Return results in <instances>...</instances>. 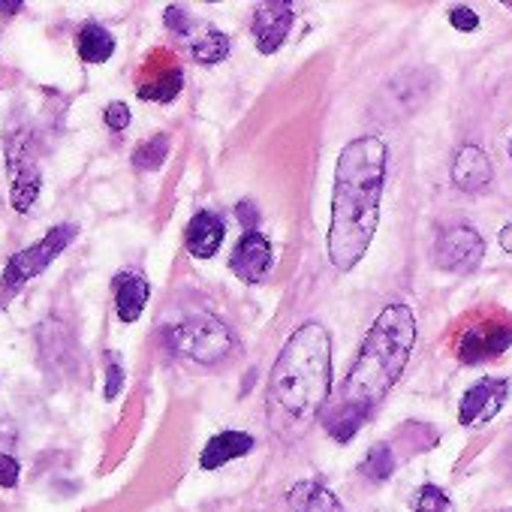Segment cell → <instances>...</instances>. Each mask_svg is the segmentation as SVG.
I'll return each instance as SVG.
<instances>
[{
    "mask_svg": "<svg viewBox=\"0 0 512 512\" xmlns=\"http://www.w3.org/2000/svg\"><path fill=\"white\" fill-rule=\"evenodd\" d=\"M449 25H452L455 31H461V34H470V31L479 28V16H476L470 7H452V10H449Z\"/></svg>",
    "mask_w": 512,
    "mask_h": 512,
    "instance_id": "obj_24",
    "label": "cell"
},
{
    "mask_svg": "<svg viewBox=\"0 0 512 512\" xmlns=\"http://www.w3.org/2000/svg\"><path fill=\"white\" fill-rule=\"evenodd\" d=\"M166 347L175 356H184L196 365H217L235 353L238 338L223 320L199 314V317H187L178 326H169L166 329Z\"/></svg>",
    "mask_w": 512,
    "mask_h": 512,
    "instance_id": "obj_4",
    "label": "cell"
},
{
    "mask_svg": "<svg viewBox=\"0 0 512 512\" xmlns=\"http://www.w3.org/2000/svg\"><path fill=\"white\" fill-rule=\"evenodd\" d=\"M500 247L512 256V223H506V226L500 229Z\"/></svg>",
    "mask_w": 512,
    "mask_h": 512,
    "instance_id": "obj_29",
    "label": "cell"
},
{
    "mask_svg": "<svg viewBox=\"0 0 512 512\" xmlns=\"http://www.w3.org/2000/svg\"><path fill=\"white\" fill-rule=\"evenodd\" d=\"M293 512H347L344 503L323 482H296L287 494Z\"/></svg>",
    "mask_w": 512,
    "mask_h": 512,
    "instance_id": "obj_15",
    "label": "cell"
},
{
    "mask_svg": "<svg viewBox=\"0 0 512 512\" xmlns=\"http://www.w3.org/2000/svg\"><path fill=\"white\" fill-rule=\"evenodd\" d=\"M293 25H296V10L290 4H284V0L260 4L253 10V22H250V34L256 40V49H260L263 55L281 52Z\"/></svg>",
    "mask_w": 512,
    "mask_h": 512,
    "instance_id": "obj_8",
    "label": "cell"
},
{
    "mask_svg": "<svg viewBox=\"0 0 512 512\" xmlns=\"http://www.w3.org/2000/svg\"><path fill=\"white\" fill-rule=\"evenodd\" d=\"M181 88H184L181 70H178V67H169V70L160 73L157 79L145 82V85L139 88V97H142V100H151V103H172V100L181 94Z\"/></svg>",
    "mask_w": 512,
    "mask_h": 512,
    "instance_id": "obj_17",
    "label": "cell"
},
{
    "mask_svg": "<svg viewBox=\"0 0 512 512\" xmlns=\"http://www.w3.org/2000/svg\"><path fill=\"white\" fill-rule=\"evenodd\" d=\"M121 389H124V365H121V359L109 350V353H106V389H103L106 401H115V398L121 395Z\"/></svg>",
    "mask_w": 512,
    "mask_h": 512,
    "instance_id": "obj_23",
    "label": "cell"
},
{
    "mask_svg": "<svg viewBox=\"0 0 512 512\" xmlns=\"http://www.w3.org/2000/svg\"><path fill=\"white\" fill-rule=\"evenodd\" d=\"M485 256V238L470 223L446 226L434 241V266L449 275L473 272Z\"/></svg>",
    "mask_w": 512,
    "mask_h": 512,
    "instance_id": "obj_6",
    "label": "cell"
},
{
    "mask_svg": "<svg viewBox=\"0 0 512 512\" xmlns=\"http://www.w3.org/2000/svg\"><path fill=\"white\" fill-rule=\"evenodd\" d=\"M166 157H169V136L157 133L133 151V166L142 172H157L166 163Z\"/></svg>",
    "mask_w": 512,
    "mask_h": 512,
    "instance_id": "obj_19",
    "label": "cell"
},
{
    "mask_svg": "<svg viewBox=\"0 0 512 512\" xmlns=\"http://www.w3.org/2000/svg\"><path fill=\"white\" fill-rule=\"evenodd\" d=\"M79 235V226L76 223H61V226H52L37 244L25 247L22 253H16L13 260L7 263L4 269V287L7 290H19L25 287L31 278H37L40 272H46L58 256L73 244V238Z\"/></svg>",
    "mask_w": 512,
    "mask_h": 512,
    "instance_id": "obj_5",
    "label": "cell"
},
{
    "mask_svg": "<svg viewBox=\"0 0 512 512\" xmlns=\"http://www.w3.org/2000/svg\"><path fill=\"white\" fill-rule=\"evenodd\" d=\"M410 509L413 512H455V503H452V497L443 488L428 482V485L416 488V494L410 500Z\"/></svg>",
    "mask_w": 512,
    "mask_h": 512,
    "instance_id": "obj_22",
    "label": "cell"
},
{
    "mask_svg": "<svg viewBox=\"0 0 512 512\" xmlns=\"http://www.w3.org/2000/svg\"><path fill=\"white\" fill-rule=\"evenodd\" d=\"M506 398H509V380L506 377H482L461 395L458 422L467 428H479L503 410Z\"/></svg>",
    "mask_w": 512,
    "mask_h": 512,
    "instance_id": "obj_7",
    "label": "cell"
},
{
    "mask_svg": "<svg viewBox=\"0 0 512 512\" xmlns=\"http://www.w3.org/2000/svg\"><path fill=\"white\" fill-rule=\"evenodd\" d=\"M506 7H509V10H512V0H509V4H506Z\"/></svg>",
    "mask_w": 512,
    "mask_h": 512,
    "instance_id": "obj_33",
    "label": "cell"
},
{
    "mask_svg": "<svg viewBox=\"0 0 512 512\" xmlns=\"http://www.w3.org/2000/svg\"><path fill=\"white\" fill-rule=\"evenodd\" d=\"M226 238V226H223V217L214 214V211H196L184 229V241H187V250L196 260H211V256L220 250Z\"/></svg>",
    "mask_w": 512,
    "mask_h": 512,
    "instance_id": "obj_12",
    "label": "cell"
},
{
    "mask_svg": "<svg viewBox=\"0 0 512 512\" xmlns=\"http://www.w3.org/2000/svg\"><path fill=\"white\" fill-rule=\"evenodd\" d=\"M506 461H509V470H512V446H509V452H506Z\"/></svg>",
    "mask_w": 512,
    "mask_h": 512,
    "instance_id": "obj_31",
    "label": "cell"
},
{
    "mask_svg": "<svg viewBox=\"0 0 512 512\" xmlns=\"http://www.w3.org/2000/svg\"><path fill=\"white\" fill-rule=\"evenodd\" d=\"M362 473L371 479V482H386L392 473H395V452L389 443H374L362 461Z\"/></svg>",
    "mask_w": 512,
    "mask_h": 512,
    "instance_id": "obj_21",
    "label": "cell"
},
{
    "mask_svg": "<svg viewBox=\"0 0 512 512\" xmlns=\"http://www.w3.org/2000/svg\"><path fill=\"white\" fill-rule=\"evenodd\" d=\"M40 187H43V178L37 169H22L13 181V208L19 214H28L40 196Z\"/></svg>",
    "mask_w": 512,
    "mask_h": 512,
    "instance_id": "obj_20",
    "label": "cell"
},
{
    "mask_svg": "<svg viewBox=\"0 0 512 512\" xmlns=\"http://www.w3.org/2000/svg\"><path fill=\"white\" fill-rule=\"evenodd\" d=\"M416 338H419L416 317L404 302H392L377 314V320H374V326H371V332L341 386L338 404L326 407V413H323V428L329 431L332 440L350 443L359 434V428L365 425L371 410L389 395V389L404 374V368L416 350Z\"/></svg>",
    "mask_w": 512,
    "mask_h": 512,
    "instance_id": "obj_1",
    "label": "cell"
},
{
    "mask_svg": "<svg viewBox=\"0 0 512 512\" xmlns=\"http://www.w3.org/2000/svg\"><path fill=\"white\" fill-rule=\"evenodd\" d=\"M193 58H196V64H202V67H217L220 61L229 58V37L211 28L205 37H199V40L193 43Z\"/></svg>",
    "mask_w": 512,
    "mask_h": 512,
    "instance_id": "obj_18",
    "label": "cell"
},
{
    "mask_svg": "<svg viewBox=\"0 0 512 512\" xmlns=\"http://www.w3.org/2000/svg\"><path fill=\"white\" fill-rule=\"evenodd\" d=\"M389 148L380 136H356L335 163L332 220H329V263L338 272H353L374 241L380 199L386 190Z\"/></svg>",
    "mask_w": 512,
    "mask_h": 512,
    "instance_id": "obj_2",
    "label": "cell"
},
{
    "mask_svg": "<svg viewBox=\"0 0 512 512\" xmlns=\"http://www.w3.org/2000/svg\"><path fill=\"white\" fill-rule=\"evenodd\" d=\"M332 392V338L323 323H302L269 374L266 419L278 440L299 443L326 413Z\"/></svg>",
    "mask_w": 512,
    "mask_h": 512,
    "instance_id": "obj_3",
    "label": "cell"
},
{
    "mask_svg": "<svg viewBox=\"0 0 512 512\" xmlns=\"http://www.w3.org/2000/svg\"><path fill=\"white\" fill-rule=\"evenodd\" d=\"M494 178V166H491V157L476 148V145H464L458 148L455 160H452V184L464 193H482L488 190Z\"/></svg>",
    "mask_w": 512,
    "mask_h": 512,
    "instance_id": "obj_11",
    "label": "cell"
},
{
    "mask_svg": "<svg viewBox=\"0 0 512 512\" xmlns=\"http://www.w3.org/2000/svg\"><path fill=\"white\" fill-rule=\"evenodd\" d=\"M509 344H512V326H500V323L473 326L458 341V359L464 365H479V362H488V359H497L500 353H506Z\"/></svg>",
    "mask_w": 512,
    "mask_h": 512,
    "instance_id": "obj_10",
    "label": "cell"
},
{
    "mask_svg": "<svg viewBox=\"0 0 512 512\" xmlns=\"http://www.w3.org/2000/svg\"><path fill=\"white\" fill-rule=\"evenodd\" d=\"M229 269L244 284H263L272 269V241L260 229L241 232L229 256Z\"/></svg>",
    "mask_w": 512,
    "mask_h": 512,
    "instance_id": "obj_9",
    "label": "cell"
},
{
    "mask_svg": "<svg viewBox=\"0 0 512 512\" xmlns=\"http://www.w3.org/2000/svg\"><path fill=\"white\" fill-rule=\"evenodd\" d=\"M253 446H256V440L247 431H220L205 443V449L199 455V467L202 470H217V467H223V464H229L235 458L250 455Z\"/></svg>",
    "mask_w": 512,
    "mask_h": 512,
    "instance_id": "obj_13",
    "label": "cell"
},
{
    "mask_svg": "<svg viewBox=\"0 0 512 512\" xmlns=\"http://www.w3.org/2000/svg\"><path fill=\"white\" fill-rule=\"evenodd\" d=\"M509 157H512V139H509Z\"/></svg>",
    "mask_w": 512,
    "mask_h": 512,
    "instance_id": "obj_32",
    "label": "cell"
},
{
    "mask_svg": "<svg viewBox=\"0 0 512 512\" xmlns=\"http://www.w3.org/2000/svg\"><path fill=\"white\" fill-rule=\"evenodd\" d=\"M235 214H238V220H241L244 232H253V229H256V223H260V211H256V205H253V202H238V205H235Z\"/></svg>",
    "mask_w": 512,
    "mask_h": 512,
    "instance_id": "obj_28",
    "label": "cell"
},
{
    "mask_svg": "<svg viewBox=\"0 0 512 512\" xmlns=\"http://www.w3.org/2000/svg\"><path fill=\"white\" fill-rule=\"evenodd\" d=\"M22 0H0V13H19Z\"/></svg>",
    "mask_w": 512,
    "mask_h": 512,
    "instance_id": "obj_30",
    "label": "cell"
},
{
    "mask_svg": "<svg viewBox=\"0 0 512 512\" xmlns=\"http://www.w3.org/2000/svg\"><path fill=\"white\" fill-rule=\"evenodd\" d=\"M130 109H127V103H109L106 106V112H103V121H106V127H112L115 133H121V130H127L130 127Z\"/></svg>",
    "mask_w": 512,
    "mask_h": 512,
    "instance_id": "obj_25",
    "label": "cell"
},
{
    "mask_svg": "<svg viewBox=\"0 0 512 512\" xmlns=\"http://www.w3.org/2000/svg\"><path fill=\"white\" fill-rule=\"evenodd\" d=\"M19 476H22V467L13 455H4L0 452V485L4 488H16L19 485Z\"/></svg>",
    "mask_w": 512,
    "mask_h": 512,
    "instance_id": "obj_27",
    "label": "cell"
},
{
    "mask_svg": "<svg viewBox=\"0 0 512 512\" xmlns=\"http://www.w3.org/2000/svg\"><path fill=\"white\" fill-rule=\"evenodd\" d=\"M76 49H79V58L85 64H106L112 58V52H115V37L103 25L91 22V25H85L79 31Z\"/></svg>",
    "mask_w": 512,
    "mask_h": 512,
    "instance_id": "obj_16",
    "label": "cell"
},
{
    "mask_svg": "<svg viewBox=\"0 0 512 512\" xmlns=\"http://www.w3.org/2000/svg\"><path fill=\"white\" fill-rule=\"evenodd\" d=\"M151 287L142 275H118L115 281V308L124 323H136L148 305Z\"/></svg>",
    "mask_w": 512,
    "mask_h": 512,
    "instance_id": "obj_14",
    "label": "cell"
},
{
    "mask_svg": "<svg viewBox=\"0 0 512 512\" xmlns=\"http://www.w3.org/2000/svg\"><path fill=\"white\" fill-rule=\"evenodd\" d=\"M166 28L178 37H190V28H193V19L187 16V10L181 7H166Z\"/></svg>",
    "mask_w": 512,
    "mask_h": 512,
    "instance_id": "obj_26",
    "label": "cell"
}]
</instances>
